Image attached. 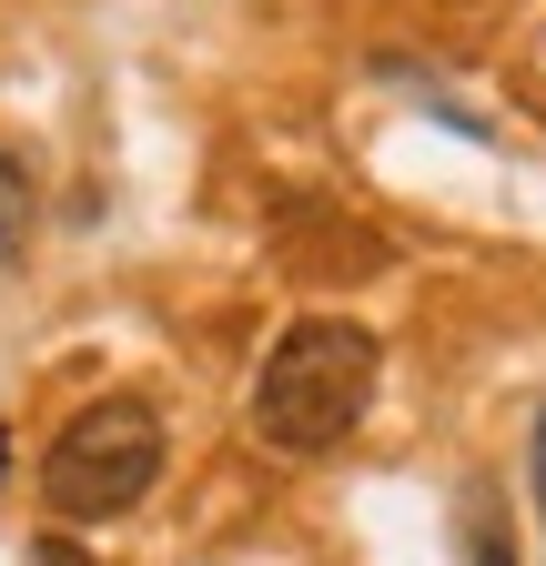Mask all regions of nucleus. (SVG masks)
Listing matches in <instances>:
<instances>
[{
	"instance_id": "obj_1",
	"label": "nucleus",
	"mask_w": 546,
	"mask_h": 566,
	"mask_svg": "<svg viewBox=\"0 0 546 566\" xmlns=\"http://www.w3.org/2000/svg\"><path fill=\"white\" fill-rule=\"evenodd\" d=\"M375 405V334L345 314H304L273 334L263 375H253V436L284 455H324L345 446Z\"/></svg>"
},
{
	"instance_id": "obj_2",
	"label": "nucleus",
	"mask_w": 546,
	"mask_h": 566,
	"mask_svg": "<svg viewBox=\"0 0 546 566\" xmlns=\"http://www.w3.org/2000/svg\"><path fill=\"white\" fill-rule=\"evenodd\" d=\"M153 475H162V415L143 395H92L72 424H61L51 465H41L51 516H72V526H102L122 506H143Z\"/></svg>"
},
{
	"instance_id": "obj_3",
	"label": "nucleus",
	"mask_w": 546,
	"mask_h": 566,
	"mask_svg": "<svg viewBox=\"0 0 546 566\" xmlns=\"http://www.w3.org/2000/svg\"><path fill=\"white\" fill-rule=\"evenodd\" d=\"M21 243H31V163L0 153V263H21Z\"/></svg>"
},
{
	"instance_id": "obj_4",
	"label": "nucleus",
	"mask_w": 546,
	"mask_h": 566,
	"mask_svg": "<svg viewBox=\"0 0 546 566\" xmlns=\"http://www.w3.org/2000/svg\"><path fill=\"white\" fill-rule=\"evenodd\" d=\"M475 566H516V556H506V536H496V516H486V506H475Z\"/></svg>"
},
{
	"instance_id": "obj_5",
	"label": "nucleus",
	"mask_w": 546,
	"mask_h": 566,
	"mask_svg": "<svg viewBox=\"0 0 546 566\" xmlns=\"http://www.w3.org/2000/svg\"><path fill=\"white\" fill-rule=\"evenodd\" d=\"M31 566H92V556H82V546H61V536H51V546H41Z\"/></svg>"
},
{
	"instance_id": "obj_6",
	"label": "nucleus",
	"mask_w": 546,
	"mask_h": 566,
	"mask_svg": "<svg viewBox=\"0 0 546 566\" xmlns=\"http://www.w3.org/2000/svg\"><path fill=\"white\" fill-rule=\"evenodd\" d=\"M536 506H546V415H536Z\"/></svg>"
},
{
	"instance_id": "obj_7",
	"label": "nucleus",
	"mask_w": 546,
	"mask_h": 566,
	"mask_svg": "<svg viewBox=\"0 0 546 566\" xmlns=\"http://www.w3.org/2000/svg\"><path fill=\"white\" fill-rule=\"evenodd\" d=\"M0 465H11V446H0Z\"/></svg>"
}]
</instances>
